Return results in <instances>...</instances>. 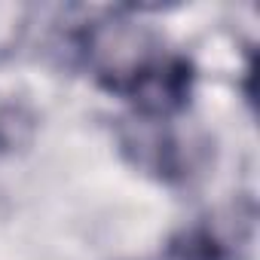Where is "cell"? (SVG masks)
I'll return each instance as SVG.
<instances>
[{
	"label": "cell",
	"mask_w": 260,
	"mask_h": 260,
	"mask_svg": "<svg viewBox=\"0 0 260 260\" xmlns=\"http://www.w3.org/2000/svg\"><path fill=\"white\" fill-rule=\"evenodd\" d=\"M40 125L37 110L19 95H0V153L22 150L34 141Z\"/></svg>",
	"instance_id": "277c9868"
},
{
	"label": "cell",
	"mask_w": 260,
	"mask_h": 260,
	"mask_svg": "<svg viewBox=\"0 0 260 260\" xmlns=\"http://www.w3.org/2000/svg\"><path fill=\"white\" fill-rule=\"evenodd\" d=\"M31 25V7L25 4H0V61L19 52Z\"/></svg>",
	"instance_id": "5b68a950"
},
{
	"label": "cell",
	"mask_w": 260,
	"mask_h": 260,
	"mask_svg": "<svg viewBox=\"0 0 260 260\" xmlns=\"http://www.w3.org/2000/svg\"><path fill=\"white\" fill-rule=\"evenodd\" d=\"M68 43L95 83L125 101H135L172 52L153 28L132 16V10H107L104 16L83 22Z\"/></svg>",
	"instance_id": "6da1fadb"
},
{
	"label": "cell",
	"mask_w": 260,
	"mask_h": 260,
	"mask_svg": "<svg viewBox=\"0 0 260 260\" xmlns=\"http://www.w3.org/2000/svg\"><path fill=\"white\" fill-rule=\"evenodd\" d=\"M116 144L122 159L166 187H187L205 175L211 144L196 135H184L172 119L125 116L116 122Z\"/></svg>",
	"instance_id": "7a4b0ae2"
},
{
	"label": "cell",
	"mask_w": 260,
	"mask_h": 260,
	"mask_svg": "<svg viewBox=\"0 0 260 260\" xmlns=\"http://www.w3.org/2000/svg\"><path fill=\"white\" fill-rule=\"evenodd\" d=\"M254 236V202H236L226 217H202L175 230L162 260H245Z\"/></svg>",
	"instance_id": "3957f363"
}]
</instances>
